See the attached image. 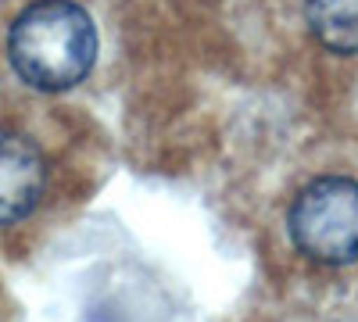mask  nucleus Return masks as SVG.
Returning <instances> with one entry per match:
<instances>
[{
  "label": "nucleus",
  "mask_w": 358,
  "mask_h": 322,
  "mask_svg": "<svg viewBox=\"0 0 358 322\" xmlns=\"http://www.w3.org/2000/svg\"><path fill=\"white\" fill-rule=\"evenodd\" d=\"M312 36L334 54H358V0H305Z\"/></svg>",
  "instance_id": "4"
},
{
  "label": "nucleus",
  "mask_w": 358,
  "mask_h": 322,
  "mask_svg": "<svg viewBox=\"0 0 358 322\" xmlns=\"http://www.w3.org/2000/svg\"><path fill=\"white\" fill-rule=\"evenodd\" d=\"M47 190V158L29 136L0 133V226L36 212Z\"/></svg>",
  "instance_id": "3"
},
{
  "label": "nucleus",
  "mask_w": 358,
  "mask_h": 322,
  "mask_svg": "<svg viewBox=\"0 0 358 322\" xmlns=\"http://www.w3.org/2000/svg\"><path fill=\"white\" fill-rule=\"evenodd\" d=\"M287 229L294 247L322 265L358 261V183L348 175L312 180L294 197Z\"/></svg>",
  "instance_id": "2"
},
{
  "label": "nucleus",
  "mask_w": 358,
  "mask_h": 322,
  "mask_svg": "<svg viewBox=\"0 0 358 322\" xmlns=\"http://www.w3.org/2000/svg\"><path fill=\"white\" fill-rule=\"evenodd\" d=\"M8 57L33 90H72L94 68L97 25L76 0H36L11 22Z\"/></svg>",
  "instance_id": "1"
}]
</instances>
